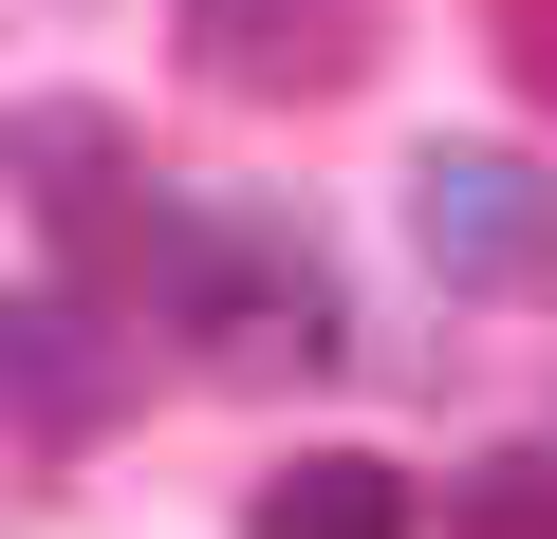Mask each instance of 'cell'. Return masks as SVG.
Instances as JSON below:
<instances>
[{"instance_id":"cell-7","label":"cell","mask_w":557,"mask_h":539,"mask_svg":"<svg viewBox=\"0 0 557 539\" xmlns=\"http://www.w3.org/2000/svg\"><path fill=\"white\" fill-rule=\"evenodd\" d=\"M446 539H557V446H502L446 483Z\"/></svg>"},{"instance_id":"cell-3","label":"cell","mask_w":557,"mask_h":539,"mask_svg":"<svg viewBox=\"0 0 557 539\" xmlns=\"http://www.w3.org/2000/svg\"><path fill=\"white\" fill-rule=\"evenodd\" d=\"M0 186L57 223V260H75V280H131V242H149V205H168V186L131 168V131H112V112H75V94L0 112Z\"/></svg>"},{"instance_id":"cell-6","label":"cell","mask_w":557,"mask_h":539,"mask_svg":"<svg viewBox=\"0 0 557 539\" xmlns=\"http://www.w3.org/2000/svg\"><path fill=\"white\" fill-rule=\"evenodd\" d=\"M242 539H428V502H409L372 446H298V465L242 502Z\"/></svg>"},{"instance_id":"cell-2","label":"cell","mask_w":557,"mask_h":539,"mask_svg":"<svg viewBox=\"0 0 557 539\" xmlns=\"http://www.w3.org/2000/svg\"><path fill=\"white\" fill-rule=\"evenodd\" d=\"M409 242L446 298H520V280H557V168L539 149H409Z\"/></svg>"},{"instance_id":"cell-1","label":"cell","mask_w":557,"mask_h":539,"mask_svg":"<svg viewBox=\"0 0 557 539\" xmlns=\"http://www.w3.org/2000/svg\"><path fill=\"white\" fill-rule=\"evenodd\" d=\"M131 298L168 335H205V372H335V260H317V223H278V205L168 186L149 242H131Z\"/></svg>"},{"instance_id":"cell-8","label":"cell","mask_w":557,"mask_h":539,"mask_svg":"<svg viewBox=\"0 0 557 539\" xmlns=\"http://www.w3.org/2000/svg\"><path fill=\"white\" fill-rule=\"evenodd\" d=\"M483 38H502V75L557 112V0H483Z\"/></svg>"},{"instance_id":"cell-4","label":"cell","mask_w":557,"mask_h":539,"mask_svg":"<svg viewBox=\"0 0 557 539\" xmlns=\"http://www.w3.org/2000/svg\"><path fill=\"white\" fill-rule=\"evenodd\" d=\"M372 38H391V0H186L205 94H354Z\"/></svg>"},{"instance_id":"cell-5","label":"cell","mask_w":557,"mask_h":539,"mask_svg":"<svg viewBox=\"0 0 557 539\" xmlns=\"http://www.w3.org/2000/svg\"><path fill=\"white\" fill-rule=\"evenodd\" d=\"M112 409H131V335L94 280L0 298V428H112Z\"/></svg>"}]
</instances>
